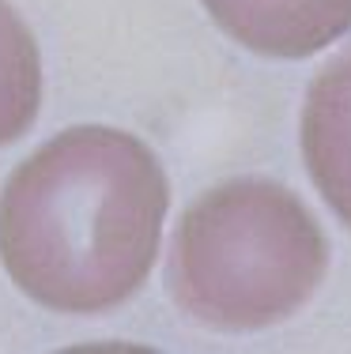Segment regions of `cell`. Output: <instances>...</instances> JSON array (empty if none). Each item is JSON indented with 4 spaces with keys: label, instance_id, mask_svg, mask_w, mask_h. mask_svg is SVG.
I'll return each mask as SVG.
<instances>
[{
    "label": "cell",
    "instance_id": "6da1fadb",
    "mask_svg": "<svg viewBox=\"0 0 351 354\" xmlns=\"http://www.w3.org/2000/svg\"><path fill=\"white\" fill-rule=\"evenodd\" d=\"M170 185L147 143L83 124L42 143L0 192V260L53 313H106L147 279Z\"/></svg>",
    "mask_w": 351,
    "mask_h": 354
},
{
    "label": "cell",
    "instance_id": "7a4b0ae2",
    "mask_svg": "<svg viewBox=\"0 0 351 354\" xmlns=\"http://www.w3.org/2000/svg\"><path fill=\"white\" fill-rule=\"evenodd\" d=\"M329 245L306 204L276 181L204 192L178 223L170 294L208 328L253 332L291 317L321 286Z\"/></svg>",
    "mask_w": 351,
    "mask_h": 354
},
{
    "label": "cell",
    "instance_id": "3957f363",
    "mask_svg": "<svg viewBox=\"0 0 351 354\" xmlns=\"http://www.w3.org/2000/svg\"><path fill=\"white\" fill-rule=\"evenodd\" d=\"M204 8L234 41L283 61L314 57L351 30V0H204Z\"/></svg>",
    "mask_w": 351,
    "mask_h": 354
},
{
    "label": "cell",
    "instance_id": "277c9868",
    "mask_svg": "<svg viewBox=\"0 0 351 354\" xmlns=\"http://www.w3.org/2000/svg\"><path fill=\"white\" fill-rule=\"evenodd\" d=\"M303 158L329 207L351 226V49L325 64L303 109Z\"/></svg>",
    "mask_w": 351,
    "mask_h": 354
},
{
    "label": "cell",
    "instance_id": "5b68a950",
    "mask_svg": "<svg viewBox=\"0 0 351 354\" xmlns=\"http://www.w3.org/2000/svg\"><path fill=\"white\" fill-rule=\"evenodd\" d=\"M42 102V61L19 12L0 0V147L35 124Z\"/></svg>",
    "mask_w": 351,
    "mask_h": 354
}]
</instances>
